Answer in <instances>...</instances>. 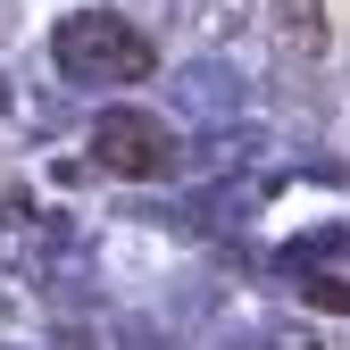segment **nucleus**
I'll use <instances>...</instances> for the list:
<instances>
[{
    "mask_svg": "<svg viewBox=\"0 0 350 350\" xmlns=\"http://www.w3.org/2000/svg\"><path fill=\"white\" fill-rule=\"evenodd\" d=\"M51 67L67 83H142L150 75V42L117 9H75V17L51 25Z\"/></svg>",
    "mask_w": 350,
    "mask_h": 350,
    "instance_id": "1",
    "label": "nucleus"
},
{
    "mask_svg": "<svg viewBox=\"0 0 350 350\" xmlns=\"http://www.w3.org/2000/svg\"><path fill=\"white\" fill-rule=\"evenodd\" d=\"M92 159H100L109 175H167V167H175V134H167L150 109H100Z\"/></svg>",
    "mask_w": 350,
    "mask_h": 350,
    "instance_id": "2",
    "label": "nucleus"
},
{
    "mask_svg": "<svg viewBox=\"0 0 350 350\" xmlns=\"http://www.w3.org/2000/svg\"><path fill=\"white\" fill-rule=\"evenodd\" d=\"M267 33L284 42V59H325V42H334V25H325V0H267Z\"/></svg>",
    "mask_w": 350,
    "mask_h": 350,
    "instance_id": "3",
    "label": "nucleus"
},
{
    "mask_svg": "<svg viewBox=\"0 0 350 350\" xmlns=\"http://www.w3.org/2000/svg\"><path fill=\"white\" fill-rule=\"evenodd\" d=\"M192 17H200V33L217 42V33H234V25L250 17V0H184V25H192Z\"/></svg>",
    "mask_w": 350,
    "mask_h": 350,
    "instance_id": "4",
    "label": "nucleus"
}]
</instances>
